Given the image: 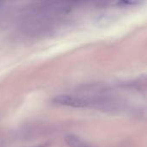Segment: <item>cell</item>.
Segmentation results:
<instances>
[{
	"instance_id": "3",
	"label": "cell",
	"mask_w": 147,
	"mask_h": 147,
	"mask_svg": "<svg viewBox=\"0 0 147 147\" xmlns=\"http://www.w3.org/2000/svg\"><path fill=\"white\" fill-rule=\"evenodd\" d=\"M48 146V145L47 144H44V145H40V146H34V147H47Z\"/></svg>"
},
{
	"instance_id": "2",
	"label": "cell",
	"mask_w": 147,
	"mask_h": 147,
	"mask_svg": "<svg viewBox=\"0 0 147 147\" xmlns=\"http://www.w3.org/2000/svg\"><path fill=\"white\" fill-rule=\"evenodd\" d=\"M65 141L69 147H93L84 140H83L81 138L72 134L67 135L65 138Z\"/></svg>"
},
{
	"instance_id": "1",
	"label": "cell",
	"mask_w": 147,
	"mask_h": 147,
	"mask_svg": "<svg viewBox=\"0 0 147 147\" xmlns=\"http://www.w3.org/2000/svg\"><path fill=\"white\" fill-rule=\"evenodd\" d=\"M53 102L60 106L72 107V108H85L89 105V102L81 97L74 96L71 95H59L53 99Z\"/></svg>"
}]
</instances>
